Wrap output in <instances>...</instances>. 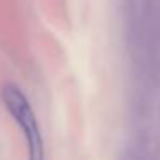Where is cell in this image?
Returning a JSON list of instances; mask_svg holds the SVG:
<instances>
[{"instance_id": "cell-1", "label": "cell", "mask_w": 160, "mask_h": 160, "mask_svg": "<svg viewBox=\"0 0 160 160\" xmlns=\"http://www.w3.org/2000/svg\"><path fill=\"white\" fill-rule=\"evenodd\" d=\"M2 102L12 119L19 124L22 134L26 136L29 160H45V148H43L40 126L26 95L16 84H5L2 88Z\"/></svg>"}]
</instances>
